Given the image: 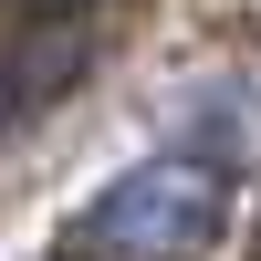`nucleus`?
<instances>
[{"label":"nucleus","instance_id":"obj_1","mask_svg":"<svg viewBox=\"0 0 261 261\" xmlns=\"http://www.w3.org/2000/svg\"><path fill=\"white\" fill-rule=\"evenodd\" d=\"M220 230H230V157L220 146H157L84 199V220L63 230L53 261H209Z\"/></svg>","mask_w":261,"mask_h":261}]
</instances>
